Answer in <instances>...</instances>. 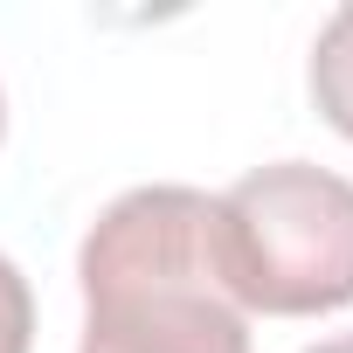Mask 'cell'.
I'll return each mask as SVG.
<instances>
[{
    "label": "cell",
    "instance_id": "cell-1",
    "mask_svg": "<svg viewBox=\"0 0 353 353\" xmlns=\"http://www.w3.org/2000/svg\"><path fill=\"white\" fill-rule=\"evenodd\" d=\"M77 353H250V319L222 277L215 194L201 188L118 194L77 250Z\"/></svg>",
    "mask_w": 353,
    "mask_h": 353
},
{
    "label": "cell",
    "instance_id": "cell-3",
    "mask_svg": "<svg viewBox=\"0 0 353 353\" xmlns=\"http://www.w3.org/2000/svg\"><path fill=\"white\" fill-rule=\"evenodd\" d=\"M312 104L339 139H353V8H339L312 42Z\"/></svg>",
    "mask_w": 353,
    "mask_h": 353
},
{
    "label": "cell",
    "instance_id": "cell-4",
    "mask_svg": "<svg viewBox=\"0 0 353 353\" xmlns=\"http://www.w3.org/2000/svg\"><path fill=\"white\" fill-rule=\"evenodd\" d=\"M35 346V291L14 256H0V353H28Z\"/></svg>",
    "mask_w": 353,
    "mask_h": 353
},
{
    "label": "cell",
    "instance_id": "cell-5",
    "mask_svg": "<svg viewBox=\"0 0 353 353\" xmlns=\"http://www.w3.org/2000/svg\"><path fill=\"white\" fill-rule=\"evenodd\" d=\"M305 353H353V332H339V339H319V346H305Z\"/></svg>",
    "mask_w": 353,
    "mask_h": 353
},
{
    "label": "cell",
    "instance_id": "cell-6",
    "mask_svg": "<svg viewBox=\"0 0 353 353\" xmlns=\"http://www.w3.org/2000/svg\"><path fill=\"white\" fill-rule=\"evenodd\" d=\"M0 132H8V97H0Z\"/></svg>",
    "mask_w": 353,
    "mask_h": 353
},
{
    "label": "cell",
    "instance_id": "cell-2",
    "mask_svg": "<svg viewBox=\"0 0 353 353\" xmlns=\"http://www.w3.org/2000/svg\"><path fill=\"white\" fill-rule=\"evenodd\" d=\"M222 277L243 312L319 319L353 305V181L312 159L256 166L215 194Z\"/></svg>",
    "mask_w": 353,
    "mask_h": 353
}]
</instances>
